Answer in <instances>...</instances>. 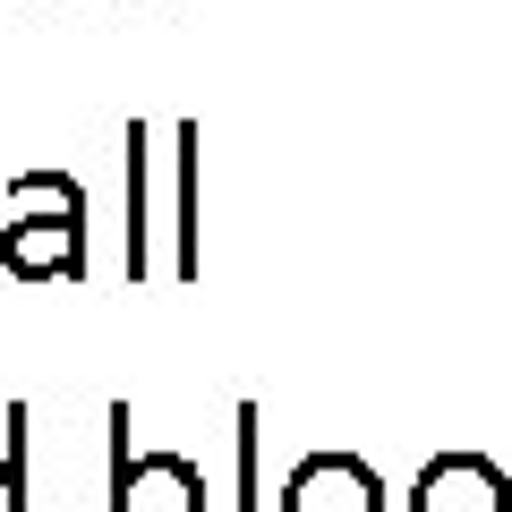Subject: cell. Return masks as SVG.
<instances>
[{
  "mask_svg": "<svg viewBox=\"0 0 512 512\" xmlns=\"http://www.w3.org/2000/svg\"><path fill=\"white\" fill-rule=\"evenodd\" d=\"M410 512H512V487L478 453H436L410 487Z\"/></svg>",
  "mask_w": 512,
  "mask_h": 512,
  "instance_id": "cell-4",
  "label": "cell"
},
{
  "mask_svg": "<svg viewBox=\"0 0 512 512\" xmlns=\"http://www.w3.org/2000/svg\"><path fill=\"white\" fill-rule=\"evenodd\" d=\"M26 214L0 231V265L18 282H52V274H86V197L60 171H26L18 180Z\"/></svg>",
  "mask_w": 512,
  "mask_h": 512,
  "instance_id": "cell-1",
  "label": "cell"
},
{
  "mask_svg": "<svg viewBox=\"0 0 512 512\" xmlns=\"http://www.w3.org/2000/svg\"><path fill=\"white\" fill-rule=\"evenodd\" d=\"M282 512H384V478L359 453H308L282 478Z\"/></svg>",
  "mask_w": 512,
  "mask_h": 512,
  "instance_id": "cell-3",
  "label": "cell"
},
{
  "mask_svg": "<svg viewBox=\"0 0 512 512\" xmlns=\"http://www.w3.org/2000/svg\"><path fill=\"white\" fill-rule=\"evenodd\" d=\"M111 512H205V470L188 453H128V436H120Z\"/></svg>",
  "mask_w": 512,
  "mask_h": 512,
  "instance_id": "cell-2",
  "label": "cell"
},
{
  "mask_svg": "<svg viewBox=\"0 0 512 512\" xmlns=\"http://www.w3.org/2000/svg\"><path fill=\"white\" fill-rule=\"evenodd\" d=\"M0 512H26V478H18V444H9V461H0Z\"/></svg>",
  "mask_w": 512,
  "mask_h": 512,
  "instance_id": "cell-5",
  "label": "cell"
}]
</instances>
